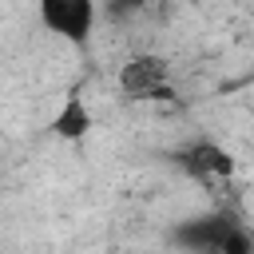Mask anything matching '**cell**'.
Wrapping results in <instances>:
<instances>
[{
	"label": "cell",
	"mask_w": 254,
	"mask_h": 254,
	"mask_svg": "<svg viewBox=\"0 0 254 254\" xmlns=\"http://www.w3.org/2000/svg\"><path fill=\"white\" fill-rule=\"evenodd\" d=\"M91 127H95V115H91V107H87V99H83L79 91L64 95L60 111H56L52 123H48V131H52L56 139H64V143H79V139H87Z\"/></svg>",
	"instance_id": "5b68a950"
},
{
	"label": "cell",
	"mask_w": 254,
	"mask_h": 254,
	"mask_svg": "<svg viewBox=\"0 0 254 254\" xmlns=\"http://www.w3.org/2000/svg\"><path fill=\"white\" fill-rule=\"evenodd\" d=\"M115 83L135 103H151V99H171L175 95V87H171V64L163 56H131V60H123Z\"/></svg>",
	"instance_id": "277c9868"
},
{
	"label": "cell",
	"mask_w": 254,
	"mask_h": 254,
	"mask_svg": "<svg viewBox=\"0 0 254 254\" xmlns=\"http://www.w3.org/2000/svg\"><path fill=\"white\" fill-rule=\"evenodd\" d=\"M171 163H175L187 179H194L198 187H206L210 194H226V190L234 187V159H230V151H226L222 143H214V139L183 143V147L171 155Z\"/></svg>",
	"instance_id": "7a4b0ae2"
},
{
	"label": "cell",
	"mask_w": 254,
	"mask_h": 254,
	"mask_svg": "<svg viewBox=\"0 0 254 254\" xmlns=\"http://www.w3.org/2000/svg\"><path fill=\"white\" fill-rule=\"evenodd\" d=\"M151 0H107V16L111 20H127V16H135V12H143Z\"/></svg>",
	"instance_id": "8992f818"
},
{
	"label": "cell",
	"mask_w": 254,
	"mask_h": 254,
	"mask_svg": "<svg viewBox=\"0 0 254 254\" xmlns=\"http://www.w3.org/2000/svg\"><path fill=\"white\" fill-rule=\"evenodd\" d=\"M171 242L183 254H254V234L226 206L194 218H179L171 226Z\"/></svg>",
	"instance_id": "6da1fadb"
},
{
	"label": "cell",
	"mask_w": 254,
	"mask_h": 254,
	"mask_svg": "<svg viewBox=\"0 0 254 254\" xmlns=\"http://www.w3.org/2000/svg\"><path fill=\"white\" fill-rule=\"evenodd\" d=\"M36 16L56 40L71 44L75 52H87L99 24V4L95 0H36Z\"/></svg>",
	"instance_id": "3957f363"
}]
</instances>
